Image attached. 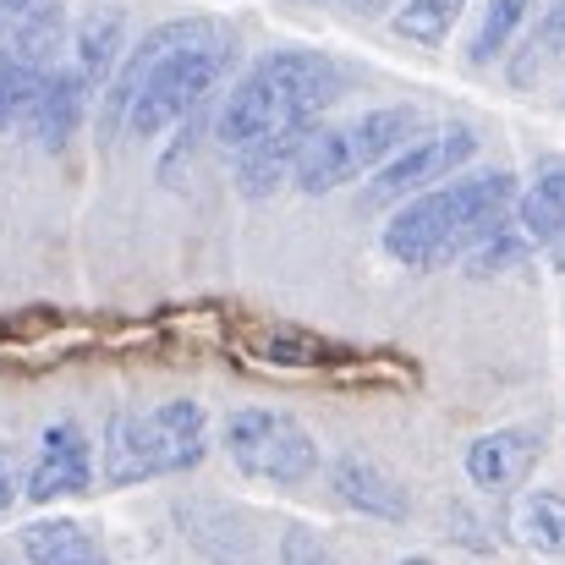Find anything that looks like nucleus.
Returning a JSON list of instances; mask_svg holds the SVG:
<instances>
[{
	"label": "nucleus",
	"instance_id": "nucleus-1",
	"mask_svg": "<svg viewBox=\"0 0 565 565\" xmlns=\"http://www.w3.org/2000/svg\"><path fill=\"white\" fill-rule=\"evenodd\" d=\"M236 61L231 28L214 17H171L149 28L105 83V132L160 138L177 132L188 116L209 110L214 88Z\"/></svg>",
	"mask_w": 565,
	"mask_h": 565
},
{
	"label": "nucleus",
	"instance_id": "nucleus-2",
	"mask_svg": "<svg viewBox=\"0 0 565 565\" xmlns=\"http://www.w3.org/2000/svg\"><path fill=\"white\" fill-rule=\"evenodd\" d=\"M516 177L511 171H472L456 182L406 198L384 220V253L401 269H445L461 264L494 225L511 220L516 209Z\"/></svg>",
	"mask_w": 565,
	"mask_h": 565
},
{
	"label": "nucleus",
	"instance_id": "nucleus-3",
	"mask_svg": "<svg viewBox=\"0 0 565 565\" xmlns=\"http://www.w3.org/2000/svg\"><path fill=\"white\" fill-rule=\"evenodd\" d=\"M335 99H341L335 61H324L319 50H269L225 94V105L214 116V138L236 154L258 138H275L291 127H319Z\"/></svg>",
	"mask_w": 565,
	"mask_h": 565
},
{
	"label": "nucleus",
	"instance_id": "nucleus-4",
	"mask_svg": "<svg viewBox=\"0 0 565 565\" xmlns=\"http://www.w3.org/2000/svg\"><path fill=\"white\" fill-rule=\"evenodd\" d=\"M220 445L236 472L280 483V489H297L319 472V439L302 428V417L280 406H236L220 428Z\"/></svg>",
	"mask_w": 565,
	"mask_h": 565
},
{
	"label": "nucleus",
	"instance_id": "nucleus-5",
	"mask_svg": "<svg viewBox=\"0 0 565 565\" xmlns=\"http://www.w3.org/2000/svg\"><path fill=\"white\" fill-rule=\"evenodd\" d=\"M478 154V132L472 127H434V132H423V138H412L401 154H390L384 166L374 171V182H369V203L384 209V203H406V198H417V192L439 188V182H450L467 160Z\"/></svg>",
	"mask_w": 565,
	"mask_h": 565
},
{
	"label": "nucleus",
	"instance_id": "nucleus-6",
	"mask_svg": "<svg viewBox=\"0 0 565 565\" xmlns=\"http://www.w3.org/2000/svg\"><path fill=\"white\" fill-rule=\"evenodd\" d=\"M138 439H143V467H149V478L192 472V467L209 456V412H203V401H192V395L160 401L154 412H138Z\"/></svg>",
	"mask_w": 565,
	"mask_h": 565
},
{
	"label": "nucleus",
	"instance_id": "nucleus-7",
	"mask_svg": "<svg viewBox=\"0 0 565 565\" xmlns=\"http://www.w3.org/2000/svg\"><path fill=\"white\" fill-rule=\"evenodd\" d=\"M94 483V450H88V434L77 423H50L39 434V450H33V467L22 472V500L28 505H55V500H72V494H88Z\"/></svg>",
	"mask_w": 565,
	"mask_h": 565
},
{
	"label": "nucleus",
	"instance_id": "nucleus-8",
	"mask_svg": "<svg viewBox=\"0 0 565 565\" xmlns=\"http://www.w3.org/2000/svg\"><path fill=\"white\" fill-rule=\"evenodd\" d=\"M539 456H544V434L516 423V428H489V434H478V439L467 445L461 467H467V483H472V489H483V494H511V489L527 483V472L539 467Z\"/></svg>",
	"mask_w": 565,
	"mask_h": 565
},
{
	"label": "nucleus",
	"instance_id": "nucleus-9",
	"mask_svg": "<svg viewBox=\"0 0 565 565\" xmlns=\"http://www.w3.org/2000/svg\"><path fill=\"white\" fill-rule=\"evenodd\" d=\"M66 50V11L61 0H0V55L50 72Z\"/></svg>",
	"mask_w": 565,
	"mask_h": 565
},
{
	"label": "nucleus",
	"instance_id": "nucleus-10",
	"mask_svg": "<svg viewBox=\"0 0 565 565\" xmlns=\"http://www.w3.org/2000/svg\"><path fill=\"white\" fill-rule=\"evenodd\" d=\"M341 138H347L352 171L374 177L390 154H401L412 138H423V110L417 105H379V110H363V116L341 121Z\"/></svg>",
	"mask_w": 565,
	"mask_h": 565
},
{
	"label": "nucleus",
	"instance_id": "nucleus-11",
	"mask_svg": "<svg viewBox=\"0 0 565 565\" xmlns=\"http://www.w3.org/2000/svg\"><path fill=\"white\" fill-rule=\"evenodd\" d=\"M330 494L358 511V516H374V522H406L412 516V494L401 478H390L384 467L363 461V456H341L330 461Z\"/></svg>",
	"mask_w": 565,
	"mask_h": 565
},
{
	"label": "nucleus",
	"instance_id": "nucleus-12",
	"mask_svg": "<svg viewBox=\"0 0 565 565\" xmlns=\"http://www.w3.org/2000/svg\"><path fill=\"white\" fill-rule=\"evenodd\" d=\"M121 55H127V22H121V11H110V6L83 11L77 28H72V72H77V83L88 94H99L110 83V72H116Z\"/></svg>",
	"mask_w": 565,
	"mask_h": 565
},
{
	"label": "nucleus",
	"instance_id": "nucleus-13",
	"mask_svg": "<svg viewBox=\"0 0 565 565\" xmlns=\"http://www.w3.org/2000/svg\"><path fill=\"white\" fill-rule=\"evenodd\" d=\"M83 105H88V88L77 83V72H72V66H50V72H44V88H39V99H33L28 132H33L50 154H61V149L77 138V127H83Z\"/></svg>",
	"mask_w": 565,
	"mask_h": 565
},
{
	"label": "nucleus",
	"instance_id": "nucleus-14",
	"mask_svg": "<svg viewBox=\"0 0 565 565\" xmlns=\"http://www.w3.org/2000/svg\"><path fill=\"white\" fill-rule=\"evenodd\" d=\"M17 544H22L28 565H110L99 539L72 516H39L17 533Z\"/></svg>",
	"mask_w": 565,
	"mask_h": 565
},
{
	"label": "nucleus",
	"instance_id": "nucleus-15",
	"mask_svg": "<svg viewBox=\"0 0 565 565\" xmlns=\"http://www.w3.org/2000/svg\"><path fill=\"white\" fill-rule=\"evenodd\" d=\"M313 127H291V132H275V138H258L247 149H236V188L242 198H269L280 182H291V166L302 154Z\"/></svg>",
	"mask_w": 565,
	"mask_h": 565
},
{
	"label": "nucleus",
	"instance_id": "nucleus-16",
	"mask_svg": "<svg viewBox=\"0 0 565 565\" xmlns=\"http://www.w3.org/2000/svg\"><path fill=\"white\" fill-rule=\"evenodd\" d=\"M565 61V0H550L544 11H539V22H533V33L527 39H516V50H511V83L516 88H533L544 72H555Z\"/></svg>",
	"mask_w": 565,
	"mask_h": 565
},
{
	"label": "nucleus",
	"instance_id": "nucleus-17",
	"mask_svg": "<svg viewBox=\"0 0 565 565\" xmlns=\"http://www.w3.org/2000/svg\"><path fill=\"white\" fill-rule=\"evenodd\" d=\"M511 220L527 231V242H533V247H544V242L555 236V225L565 220V160H550V166L533 177V188L516 192Z\"/></svg>",
	"mask_w": 565,
	"mask_h": 565
},
{
	"label": "nucleus",
	"instance_id": "nucleus-18",
	"mask_svg": "<svg viewBox=\"0 0 565 565\" xmlns=\"http://www.w3.org/2000/svg\"><path fill=\"white\" fill-rule=\"evenodd\" d=\"M533 6L539 0H489L483 17H478V33L467 44V61L472 66H494L500 55H511L516 39H522V28H527V17H533Z\"/></svg>",
	"mask_w": 565,
	"mask_h": 565
},
{
	"label": "nucleus",
	"instance_id": "nucleus-19",
	"mask_svg": "<svg viewBox=\"0 0 565 565\" xmlns=\"http://www.w3.org/2000/svg\"><path fill=\"white\" fill-rule=\"evenodd\" d=\"M511 527L533 555H565V494L555 489L522 494V505L511 511Z\"/></svg>",
	"mask_w": 565,
	"mask_h": 565
},
{
	"label": "nucleus",
	"instance_id": "nucleus-20",
	"mask_svg": "<svg viewBox=\"0 0 565 565\" xmlns=\"http://www.w3.org/2000/svg\"><path fill=\"white\" fill-rule=\"evenodd\" d=\"M461 11H467V0H401L395 33L412 39V44H423V50H434V44L450 39V28L461 22Z\"/></svg>",
	"mask_w": 565,
	"mask_h": 565
},
{
	"label": "nucleus",
	"instance_id": "nucleus-21",
	"mask_svg": "<svg viewBox=\"0 0 565 565\" xmlns=\"http://www.w3.org/2000/svg\"><path fill=\"white\" fill-rule=\"evenodd\" d=\"M533 253V242H527V231L516 225V220H505V225H494L461 264H467V275H478V280H489V275H505V269H516L522 258Z\"/></svg>",
	"mask_w": 565,
	"mask_h": 565
},
{
	"label": "nucleus",
	"instance_id": "nucleus-22",
	"mask_svg": "<svg viewBox=\"0 0 565 565\" xmlns=\"http://www.w3.org/2000/svg\"><path fill=\"white\" fill-rule=\"evenodd\" d=\"M39 88H44V72H33V66L0 55V138L17 132V127H28Z\"/></svg>",
	"mask_w": 565,
	"mask_h": 565
},
{
	"label": "nucleus",
	"instance_id": "nucleus-23",
	"mask_svg": "<svg viewBox=\"0 0 565 565\" xmlns=\"http://www.w3.org/2000/svg\"><path fill=\"white\" fill-rule=\"evenodd\" d=\"M280 565H341V561L330 555V544L319 533L291 527V533H280Z\"/></svg>",
	"mask_w": 565,
	"mask_h": 565
},
{
	"label": "nucleus",
	"instance_id": "nucleus-24",
	"mask_svg": "<svg viewBox=\"0 0 565 565\" xmlns=\"http://www.w3.org/2000/svg\"><path fill=\"white\" fill-rule=\"evenodd\" d=\"M22 500V467H17V450L0 445V516Z\"/></svg>",
	"mask_w": 565,
	"mask_h": 565
},
{
	"label": "nucleus",
	"instance_id": "nucleus-25",
	"mask_svg": "<svg viewBox=\"0 0 565 565\" xmlns=\"http://www.w3.org/2000/svg\"><path fill=\"white\" fill-rule=\"evenodd\" d=\"M544 253H550V264H555V269H565V220L555 225V236L544 242Z\"/></svg>",
	"mask_w": 565,
	"mask_h": 565
},
{
	"label": "nucleus",
	"instance_id": "nucleus-26",
	"mask_svg": "<svg viewBox=\"0 0 565 565\" xmlns=\"http://www.w3.org/2000/svg\"><path fill=\"white\" fill-rule=\"evenodd\" d=\"M352 11H363V17H374V11H384V6H395V0H347Z\"/></svg>",
	"mask_w": 565,
	"mask_h": 565
},
{
	"label": "nucleus",
	"instance_id": "nucleus-27",
	"mask_svg": "<svg viewBox=\"0 0 565 565\" xmlns=\"http://www.w3.org/2000/svg\"><path fill=\"white\" fill-rule=\"evenodd\" d=\"M401 565H434V561H428V555H406Z\"/></svg>",
	"mask_w": 565,
	"mask_h": 565
}]
</instances>
